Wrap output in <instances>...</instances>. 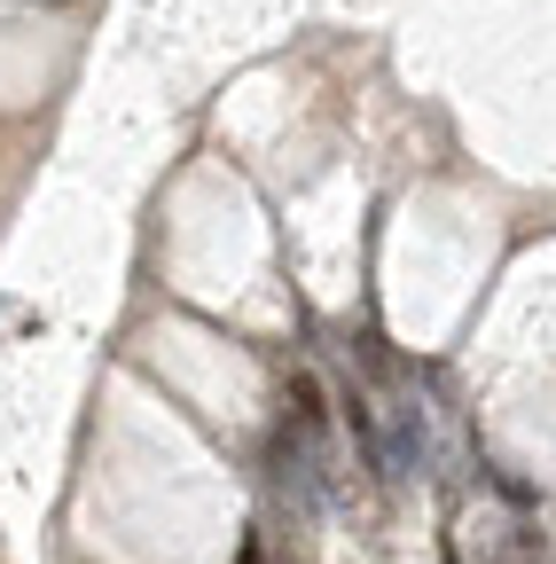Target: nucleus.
<instances>
[{
  "label": "nucleus",
  "mask_w": 556,
  "mask_h": 564,
  "mask_svg": "<svg viewBox=\"0 0 556 564\" xmlns=\"http://www.w3.org/2000/svg\"><path fill=\"white\" fill-rule=\"evenodd\" d=\"M283 408H291V432H298V440H321V432H329V392H321V377L291 369V384H283Z\"/></svg>",
  "instance_id": "1"
},
{
  "label": "nucleus",
  "mask_w": 556,
  "mask_h": 564,
  "mask_svg": "<svg viewBox=\"0 0 556 564\" xmlns=\"http://www.w3.org/2000/svg\"><path fill=\"white\" fill-rule=\"evenodd\" d=\"M259 556H266V549H259V541H243V564H259Z\"/></svg>",
  "instance_id": "2"
}]
</instances>
